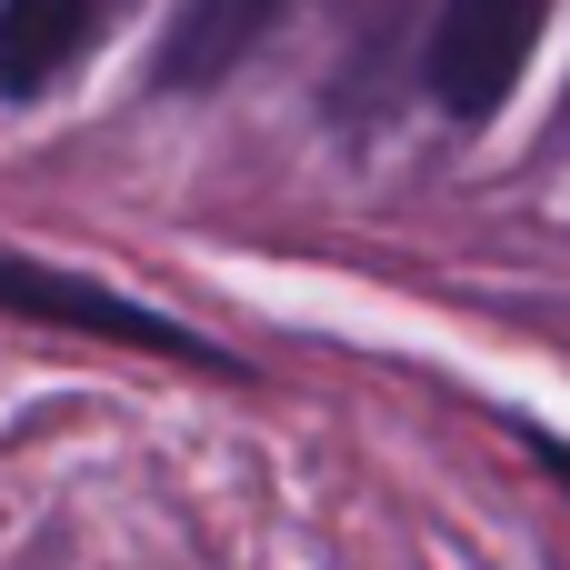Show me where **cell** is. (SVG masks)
Returning a JSON list of instances; mask_svg holds the SVG:
<instances>
[{
  "mask_svg": "<svg viewBox=\"0 0 570 570\" xmlns=\"http://www.w3.org/2000/svg\"><path fill=\"white\" fill-rule=\"evenodd\" d=\"M511 441H521V451H531V461H541V471L570 491V441H561V431H541V421H511Z\"/></svg>",
  "mask_w": 570,
  "mask_h": 570,
  "instance_id": "5b68a950",
  "label": "cell"
},
{
  "mask_svg": "<svg viewBox=\"0 0 570 570\" xmlns=\"http://www.w3.org/2000/svg\"><path fill=\"white\" fill-rule=\"evenodd\" d=\"M291 0H180L160 50H150V90H220L271 30H281Z\"/></svg>",
  "mask_w": 570,
  "mask_h": 570,
  "instance_id": "3957f363",
  "label": "cell"
},
{
  "mask_svg": "<svg viewBox=\"0 0 570 570\" xmlns=\"http://www.w3.org/2000/svg\"><path fill=\"white\" fill-rule=\"evenodd\" d=\"M100 30V0H0V100H40Z\"/></svg>",
  "mask_w": 570,
  "mask_h": 570,
  "instance_id": "277c9868",
  "label": "cell"
},
{
  "mask_svg": "<svg viewBox=\"0 0 570 570\" xmlns=\"http://www.w3.org/2000/svg\"><path fill=\"white\" fill-rule=\"evenodd\" d=\"M541 30H551V0H441L431 50H421L431 100H441L461 130L501 120V100L521 90V70H531Z\"/></svg>",
  "mask_w": 570,
  "mask_h": 570,
  "instance_id": "7a4b0ae2",
  "label": "cell"
},
{
  "mask_svg": "<svg viewBox=\"0 0 570 570\" xmlns=\"http://www.w3.org/2000/svg\"><path fill=\"white\" fill-rule=\"evenodd\" d=\"M0 311L10 321H40V331H70V341H100V351H150V361H180V371H210V381H250L240 351H220L210 331L90 281V271H60V261H30V250H0Z\"/></svg>",
  "mask_w": 570,
  "mask_h": 570,
  "instance_id": "6da1fadb",
  "label": "cell"
}]
</instances>
